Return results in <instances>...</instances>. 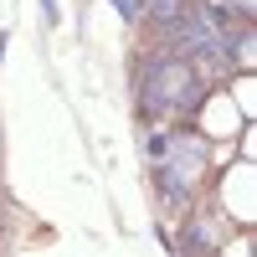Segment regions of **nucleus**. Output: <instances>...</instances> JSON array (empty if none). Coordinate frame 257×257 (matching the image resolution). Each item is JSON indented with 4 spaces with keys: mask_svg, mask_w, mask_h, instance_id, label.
<instances>
[{
    "mask_svg": "<svg viewBox=\"0 0 257 257\" xmlns=\"http://www.w3.org/2000/svg\"><path fill=\"white\" fill-rule=\"evenodd\" d=\"M185 6H190V0H144V16L165 31V26H175V21L185 16Z\"/></svg>",
    "mask_w": 257,
    "mask_h": 257,
    "instance_id": "obj_2",
    "label": "nucleus"
},
{
    "mask_svg": "<svg viewBox=\"0 0 257 257\" xmlns=\"http://www.w3.org/2000/svg\"><path fill=\"white\" fill-rule=\"evenodd\" d=\"M108 6H113L123 21H139V16H144V0H108Z\"/></svg>",
    "mask_w": 257,
    "mask_h": 257,
    "instance_id": "obj_3",
    "label": "nucleus"
},
{
    "mask_svg": "<svg viewBox=\"0 0 257 257\" xmlns=\"http://www.w3.org/2000/svg\"><path fill=\"white\" fill-rule=\"evenodd\" d=\"M196 103H201V77H196L190 62L160 52V57H149L139 67V108H144V118L190 113Z\"/></svg>",
    "mask_w": 257,
    "mask_h": 257,
    "instance_id": "obj_1",
    "label": "nucleus"
}]
</instances>
